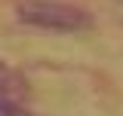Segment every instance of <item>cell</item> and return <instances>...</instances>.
Listing matches in <instances>:
<instances>
[{
    "label": "cell",
    "instance_id": "obj_1",
    "mask_svg": "<svg viewBox=\"0 0 123 116\" xmlns=\"http://www.w3.org/2000/svg\"><path fill=\"white\" fill-rule=\"evenodd\" d=\"M15 15L31 28L62 31V34L86 31L92 25V15L86 9L71 6V3H59V0H22L15 6Z\"/></svg>",
    "mask_w": 123,
    "mask_h": 116
},
{
    "label": "cell",
    "instance_id": "obj_2",
    "mask_svg": "<svg viewBox=\"0 0 123 116\" xmlns=\"http://www.w3.org/2000/svg\"><path fill=\"white\" fill-rule=\"evenodd\" d=\"M0 116H34L31 110H25L22 104H12V101H0Z\"/></svg>",
    "mask_w": 123,
    "mask_h": 116
}]
</instances>
